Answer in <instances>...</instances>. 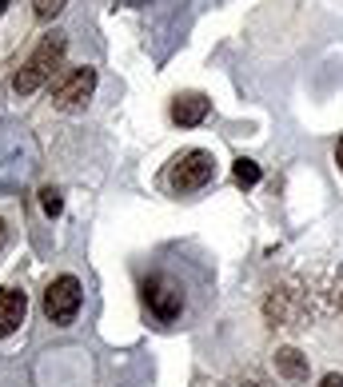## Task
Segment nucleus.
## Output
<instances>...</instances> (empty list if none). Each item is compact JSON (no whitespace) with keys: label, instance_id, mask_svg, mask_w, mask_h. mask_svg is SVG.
I'll return each instance as SVG.
<instances>
[{"label":"nucleus","instance_id":"nucleus-1","mask_svg":"<svg viewBox=\"0 0 343 387\" xmlns=\"http://www.w3.org/2000/svg\"><path fill=\"white\" fill-rule=\"evenodd\" d=\"M64 52H68V40H64L60 32H52V37L40 40L37 52H32V56L20 64V72L13 76V92L16 96H32V92H40V84L52 80V72L60 68Z\"/></svg>","mask_w":343,"mask_h":387},{"label":"nucleus","instance_id":"nucleus-2","mask_svg":"<svg viewBox=\"0 0 343 387\" xmlns=\"http://www.w3.org/2000/svg\"><path fill=\"white\" fill-rule=\"evenodd\" d=\"M80 303H84V291H80V280L76 275H56L48 287H44V315H48L56 327H68L80 315Z\"/></svg>","mask_w":343,"mask_h":387},{"label":"nucleus","instance_id":"nucleus-3","mask_svg":"<svg viewBox=\"0 0 343 387\" xmlns=\"http://www.w3.org/2000/svg\"><path fill=\"white\" fill-rule=\"evenodd\" d=\"M144 300H148V312L156 315L160 324H172L176 315L184 312V287H180V280L156 272L144 280Z\"/></svg>","mask_w":343,"mask_h":387},{"label":"nucleus","instance_id":"nucleus-4","mask_svg":"<svg viewBox=\"0 0 343 387\" xmlns=\"http://www.w3.org/2000/svg\"><path fill=\"white\" fill-rule=\"evenodd\" d=\"M216 176V156L204 148H192L184 152V156H176V164H172V188L176 192H196V188H204Z\"/></svg>","mask_w":343,"mask_h":387},{"label":"nucleus","instance_id":"nucleus-5","mask_svg":"<svg viewBox=\"0 0 343 387\" xmlns=\"http://www.w3.org/2000/svg\"><path fill=\"white\" fill-rule=\"evenodd\" d=\"M96 92V68H76L60 80V84L52 88V104L60 108V112H76V108H84L88 96Z\"/></svg>","mask_w":343,"mask_h":387},{"label":"nucleus","instance_id":"nucleus-6","mask_svg":"<svg viewBox=\"0 0 343 387\" xmlns=\"http://www.w3.org/2000/svg\"><path fill=\"white\" fill-rule=\"evenodd\" d=\"M28 315V296L16 287H0V336H13Z\"/></svg>","mask_w":343,"mask_h":387},{"label":"nucleus","instance_id":"nucleus-7","mask_svg":"<svg viewBox=\"0 0 343 387\" xmlns=\"http://www.w3.org/2000/svg\"><path fill=\"white\" fill-rule=\"evenodd\" d=\"M212 112V100L208 96H200V92H188V96H176V104H172V120L180 128H196L204 124V116Z\"/></svg>","mask_w":343,"mask_h":387},{"label":"nucleus","instance_id":"nucleus-8","mask_svg":"<svg viewBox=\"0 0 343 387\" xmlns=\"http://www.w3.org/2000/svg\"><path fill=\"white\" fill-rule=\"evenodd\" d=\"M276 372L287 383H307V355H299L295 348H280L276 351Z\"/></svg>","mask_w":343,"mask_h":387},{"label":"nucleus","instance_id":"nucleus-9","mask_svg":"<svg viewBox=\"0 0 343 387\" xmlns=\"http://www.w3.org/2000/svg\"><path fill=\"white\" fill-rule=\"evenodd\" d=\"M232 176H235V184L240 188H256L259 184V164L256 160H235Z\"/></svg>","mask_w":343,"mask_h":387},{"label":"nucleus","instance_id":"nucleus-10","mask_svg":"<svg viewBox=\"0 0 343 387\" xmlns=\"http://www.w3.org/2000/svg\"><path fill=\"white\" fill-rule=\"evenodd\" d=\"M64 4L68 0H32V13H37V20H52L64 13Z\"/></svg>","mask_w":343,"mask_h":387},{"label":"nucleus","instance_id":"nucleus-11","mask_svg":"<svg viewBox=\"0 0 343 387\" xmlns=\"http://www.w3.org/2000/svg\"><path fill=\"white\" fill-rule=\"evenodd\" d=\"M40 204H44V212L48 216H60V208H64V200H60L56 188H44V192H40Z\"/></svg>","mask_w":343,"mask_h":387},{"label":"nucleus","instance_id":"nucleus-12","mask_svg":"<svg viewBox=\"0 0 343 387\" xmlns=\"http://www.w3.org/2000/svg\"><path fill=\"white\" fill-rule=\"evenodd\" d=\"M319 387H343V375H323V383Z\"/></svg>","mask_w":343,"mask_h":387},{"label":"nucleus","instance_id":"nucleus-13","mask_svg":"<svg viewBox=\"0 0 343 387\" xmlns=\"http://www.w3.org/2000/svg\"><path fill=\"white\" fill-rule=\"evenodd\" d=\"M4 244H8V224L0 220V251H4Z\"/></svg>","mask_w":343,"mask_h":387},{"label":"nucleus","instance_id":"nucleus-14","mask_svg":"<svg viewBox=\"0 0 343 387\" xmlns=\"http://www.w3.org/2000/svg\"><path fill=\"white\" fill-rule=\"evenodd\" d=\"M335 164H339V172H343V136H339V144H335Z\"/></svg>","mask_w":343,"mask_h":387},{"label":"nucleus","instance_id":"nucleus-15","mask_svg":"<svg viewBox=\"0 0 343 387\" xmlns=\"http://www.w3.org/2000/svg\"><path fill=\"white\" fill-rule=\"evenodd\" d=\"M240 387H268V383H264V379H244Z\"/></svg>","mask_w":343,"mask_h":387},{"label":"nucleus","instance_id":"nucleus-16","mask_svg":"<svg viewBox=\"0 0 343 387\" xmlns=\"http://www.w3.org/2000/svg\"><path fill=\"white\" fill-rule=\"evenodd\" d=\"M4 8H8V0H0V16H4Z\"/></svg>","mask_w":343,"mask_h":387},{"label":"nucleus","instance_id":"nucleus-17","mask_svg":"<svg viewBox=\"0 0 343 387\" xmlns=\"http://www.w3.org/2000/svg\"><path fill=\"white\" fill-rule=\"evenodd\" d=\"M120 4H136V0H120Z\"/></svg>","mask_w":343,"mask_h":387}]
</instances>
